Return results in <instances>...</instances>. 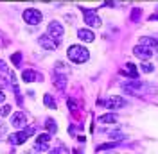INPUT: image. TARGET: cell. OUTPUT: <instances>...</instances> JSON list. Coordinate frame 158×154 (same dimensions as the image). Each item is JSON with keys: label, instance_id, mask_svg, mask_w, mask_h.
<instances>
[{"label": "cell", "instance_id": "1", "mask_svg": "<svg viewBox=\"0 0 158 154\" xmlns=\"http://www.w3.org/2000/svg\"><path fill=\"white\" fill-rule=\"evenodd\" d=\"M67 56L72 63L76 65H83L90 59V52L86 47H81V45H70L69 50H67Z\"/></svg>", "mask_w": 158, "mask_h": 154}, {"label": "cell", "instance_id": "2", "mask_svg": "<svg viewBox=\"0 0 158 154\" xmlns=\"http://www.w3.org/2000/svg\"><path fill=\"white\" fill-rule=\"evenodd\" d=\"M34 131H36V127L34 125H29V127H22V131H18V133H13V135H9V144L11 145H22L27 142V138L29 136L34 135Z\"/></svg>", "mask_w": 158, "mask_h": 154}, {"label": "cell", "instance_id": "3", "mask_svg": "<svg viewBox=\"0 0 158 154\" xmlns=\"http://www.w3.org/2000/svg\"><path fill=\"white\" fill-rule=\"evenodd\" d=\"M22 18H23L25 23H29V25H38V23H41V20H43V14H41V11L34 9V7H29V9L23 11Z\"/></svg>", "mask_w": 158, "mask_h": 154}, {"label": "cell", "instance_id": "4", "mask_svg": "<svg viewBox=\"0 0 158 154\" xmlns=\"http://www.w3.org/2000/svg\"><path fill=\"white\" fill-rule=\"evenodd\" d=\"M83 16H85V23L86 25H90V27H94V29H97V27H101L102 25V22H101V18H99V14H97V11H94V9H85L83 7Z\"/></svg>", "mask_w": 158, "mask_h": 154}, {"label": "cell", "instance_id": "5", "mask_svg": "<svg viewBox=\"0 0 158 154\" xmlns=\"http://www.w3.org/2000/svg\"><path fill=\"white\" fill-rule=\"evenodd\" d=\"M128 104L126 102V99H122V97H110V99H106V100H99L97 102V106H104V107H108V109H120V107H124Z\"/></svg>", "mask_w": 158, "mask_h": 154}, {"label": "cell", "instance_id": "6", "mask_svg": "<svg viewBox=\"0 0 158 154\" xmlns=\"http://www.w3.org/2000/svg\"><path fill=\"white\" fill-rule=\"evenodd\" d=\"M38 43H40V47H43L45 50H56L58 45H59V39L52 38L49 34H43V36L38 38Z\"/></svg>", "mask_w": 158, "mask_h": 154}, {"label": "cell", "instance_id": "7", "mask_svg": "<svg viewBox=\"0 0 158 154\" xmlns=\"http://www.w3.org/2000/svg\"><path fill=\"white\" fill-rule=\"evenodd\" d=\"M63 32H65L63 25H61L59 22H56V20H52V22L49 23V27H47V34L52 36V38H56V39H61Z\"/></svg>", "mask_w": 158, "mask_h": 154}, {"label": "cell", "instance_id": "8", "mask_svg": "<svg viewBox=\"0 0 158 154\" xmlns=\"http://www.w3.org/2000/svg\"><path fill=\"white\" fill-rule=\"evenodd\" d=\"M133 54L137 56V58H140V59H144V61H148V59H151L153 58V50L149 47H146V45H142V43H138L137 47L133 48Z\"/></svg>", "mask_w": 158, "mask_h": 154}, {"label": "cell", "instance_id": "9", "mask_svg": "<svg viewBox=\"0 0 158 154\" xmlns=\"http://www.w3.org/2000/svg\"><path fill=\"white\" fill-rule=\"evenodd\" d=\"M25 124H27V115H25L23 111L13 113V116H11V125H13V127L22 129V127H25Z\"/></svg>", "mask_w": 158, "mask_h": 154}, {"label": "cell", "instance_id": "10", "mask_svg": "<svg viewBox=\"0 0 158 154\" xmlns=\"http://www.w3.org/2000/svg\"><path fill=\"white\" fill-rule=\"evenodd\" d=\"M52 83H54V86L58 88V90H65L67 88V74H63V72H54L52 74Z\"/></svg>", "mask_w": 158, "mask_h": 154}, {"label": "cell", "instance_id": "11", "mask_svg": "<svg viewBox=\"0 0 158 154\" xmlns=\"http://www.w3.org/2000/svg\"><path fill=\"white\" fill-rule=\"evenodd\" d=\"M142 83H138L137 79H133V81H129V83H124V91H128V93H135L137 95L138 91L142 90Z\"/></svg>", "mask_w": 158, "mask_h": 154}, {"label": "cell", "instance_id": "12", "mask_svg": "<svg viewBox=\"0 0 158 154\" xmlns=\"http://www.w3.org/2000/svg\"><path fill=\"white\" fill-rule=\"evenodd\" d=\"M22 81L23 83H34V81H41V77L34 70H23L22 72Z\"/></svg>", "mask_w": 158, "mask_h": 154}, {"label": "cell", "instance_id": "13", "mask_svg": "<svg viewBox=\"0 0 158 154\" xmlns=\"http://www.w3.org/2000/svg\"><path fill=\"white\" fill-rule=\"evenodd\" d=\"M77 38L81 39V41L90 43V41H94V39H95V34H94L90 29H79L77 30Z\"/></svg>", "mask_w": 158, "mask_h": 154}, {"label": "cell", "instance_id": "14", "mask_svg": "<svg viewBox=\"0 0 158 154\" xmlns=\"http://www.w3.org/2000/svg\"><path fill=\"white\" fill-rule=\"evenodd\" d=\"M140 43H142V45H146V47H149L153 52H158V39H156V38L142 36V38H140Z\"/></svg>", "mask_w": 158, "mask_h": 154}, {"label": "cell", "instance_id": "15", "mask_svg": "<svg viewBox=\"0 0 158 154\" xmlns=\"http://www.w3.org/2000/svg\"><path fill=\"white\" fill-rule=\"evenodd\" d=\"M124 68L128 70V74H124V75H128L129 79H138V68L133 65V63H126Z\"/></svg>", "mask_w": 158, "mask_h": 154}, {"label": "cell", "instance_id": "16", "mask_svg": "<svg viewBox=\"0 0 158 154\" xmlns=\"http://www.w3.org/2000/svg\"><path fill=\"white\" fill-rule=\"evenodd\" d=\"M118 120V116L115 113H104L102 116H99V122H102V124H115Z\"/></svg>", "mask_w": 158, "mask_h": 154}, {"label": "cell", "instance_id": "17", "mask_svg": "<svg viewBox=\"0 0 158 154\" xmlns=\"http://www.w3.org/2000/svg\"><path fill=\"white\" fill-rule=\"evenodd\" d=\"M115 147H118V142H117V140H115V142H110V144H102V145H99V147H95V152L111 151V149H115Z\"/></svg>", "mask_w": 158, "mask_h": 154}, {"label": "cell", "instance_id": "18", "mask_svg": "<svg viewBox=\"0 0 158 154\" xmlns=\"http://www.w3.org/2000/svg\"><path fill=\"white\" fill-rule=\"evenodd\" d=\"M45 129L49 131L50 135H56V133H58V124H56L52 118H47V120H45Z\"/></svg>", "mask_w": 158, "mask_h": 154}, {"label": "cell", "instance_id": "19", "mask_svg": "<svg viewBox=\"0 0 158 154\" xmlns=\"http://www.w3.org/2000/svg\"><path fill=\"white\" fill-rule=\"evenodd\" d=\"M43 104L47 107H50V109H54L56 107V100H54V97L50 95V93H45L43 95Z\"/></svg>", "mask_w": 158, "mask_h": 154}, {"label": "cell", "instance_id": "20", "mask_svg": "<svg viewBox=\"0 0 158 154\" xmlns=\"http://www.w3.org/2000/svg\"><path fill=\"white\" fill-rule=\"evenodd\" d=\"M49 151V142H36L34 144V152H45Z\"/></svg>", "mask_w": 158, "mask_h": 154}, {"label": "cell", "instance_id": "21", "mask_svg": "<svg viewBox=\"0 0 158 154\" xmlns=\"http://www.w3.org/2000/svg\"><path fill=\"white\" fill-rule=\"evenodd\" d=\"M110 138H111V140H117V142H120V140H124V138H126V135H124L122 131H111V133H110Z\"/></svg>", "mask_w": 158, "mask_h": 154}, {"label": "cell", "instance_id": "22", "mask_svg": "<svg viewBox=\"0 0 158 154\" xmlns=\"http://www.w3.org/2000/svg\"><path fill=\"white\" fill-rule=\"evenodd\" d=\"M11 63H13L15 67H20V63H22V52H15V54L11 56Z\"/></svg>", "mask_w": 158, "mask_h": 154}, {"label": "cell", "instance_id": "23", "mask_svg": "<svg viewBox=\"0 0 158 154\" xmlns=\"http://www.w3.org/2000/svg\"><path fill=\"white\" fill-rule=\"evenodd\" d=\"M140 16H142V11H140V7H133V9H131V20H133V22H138V20H140Z\"/></svg>", "mask_w": 158, "mask_h": 154}, {"label": "cell", "instance_id": "24", "mask_svg": "<svg viewBox=\"0 0 158 154\" xmlns=\"http://www.w3.org/2000/svg\"><path fill=\"white\" fill-rule=\"evenodd\" d=\"M67 106H69V109L72 111V113L79 111V106H77V102H76L74 99H69V100H67Z\"/></svg>", "mask_w": 158, "mask_h": 154}, {"label": "cell", "instance_id": "25", "mask_svg": "<svg viewBox=\"0 0 158 154\" xmlns=\"http://www.w3.org/2000/svg\"><path fill=\"white\" fill-rule=\"evenodd\" d=\"M56 70H58V72H63V74H67V75H69V67H67V65H65V63H61V61H58V63H56Z\"/></svg>", "mask_w": 158, "mask_h": 154}, {"label": "cell", "instance_id": "26", "mask_svg": "<svg viewBox=\"0 0 158 154\" xmlns=\"http://www.w3.org/2000/svg\"><path fill=\"white\" fill-rule=\"evenodd\" d=\"M9 88V79H7V74L6 75H0V90H6Z\"/></svg>", "mask_w": 158, "mask_h": 154}, {"label": "cell", "instance_id": "27", "mask_svg": "<svg viewBox=\"0 0 158 154\" xmlns=\"http://www.w3.org/2000/svg\"><path fill=\"white\" fill-rule=\"evenodd\" d=\"M50 138H52V135H50L49 131H47V133H41V135H38L36 142H49Z\"/></svg>", "mask_w": 158, "mask_h": 154}, {"label": "cell", "instance_id": "28", "mask_svg": "<svg viewBox=\"0 0 158 154\" xmlns=\"http://www.w3.org/2000/svg\"><path fill=\"white\" fill-rule=\"evenodd\" d=\"M140 68H142V72H146V74L153 72V65H151V63H146V61H144V63L140 65Z\"/></svg>", "mask_w": 158, "mask_h": 154}, {"label": "cell", "instance_id": "29", "mask_svg": "<svg viewBox=\"0 0 158 154\" xmlns=\"http://www.w3.org/2000/svg\"><path fill=\"white\" fill-rule=\"evenodd\" d=\"M7 43H9V39L6 38V36H4V32L0 30V47H6Z\"/></svg>", "mask_w": 158, "mask_h": 154}, {"label": "cell", "instance_id": "30", "mask_svg": "<svg viewBox=\"0 0 158 154\" xmlns=\"http://www.w3.org/2000/svg\"><path fill=\"white\" fill-rule=\"evenodd\" d=\"M11 113V104H6V106L2 107V111H0V115H4V116H7Z\"/></svg>", "mask_w": 158, "mask_h": 154}, {"label": "cell", "instance_id": "31", "mask_svg": "<svg viewBox=\"0 0 158 154\" xmlns=\"http://www.w3.org/2000/svg\"><path fill=\"white\" fill-rule=\"evenodd\" d=\"M0 70H2V72H6V74L9 72V67H7V65H6V63L2 61V59H0Z\"/></svg>", "mask_w": 158, "mask_h": 154}, {"label": "cell", "instance_id": "32", "mask_svg": "<svg viewBox=\"0 0 158 154\" xmlns=\"http://www.w3.org/2000/svg\"><path fill=\"white\" fill-rule=\"evenodd\" d=\"M6 102V95H4V91L0 90V104H4Z\"/></svg>", "mask_w": 158, "mask_h": 154}, {"label": "cell", "instance_id": "33", "mask_svg": "<svg viewBox=\"0 0 158 154\" xmlns=\"http://www.w3.org/2000/svg\"><path fill=\"white\" fill-rule=\"evenodd\" d=\"M104 6H110V7H113L115 4H113V0H106V2H104Z\"/></svg>", "mask_w": 158, "mask_h": 154}, {"label": "cell", "instance_id": "34", "mask_svg": "<svg viewBox=\"0 0 158 154\" xmlns=\"http://www.w3.org/2000/svg\"><path fill=\"white\" fill-rule=\"evenodd\" d=\"M149 20H151V22H156V20H158V14H151V16H149Z\"/></svg>", "mask_w": 158, "mask_h": 154}]
</instances>
